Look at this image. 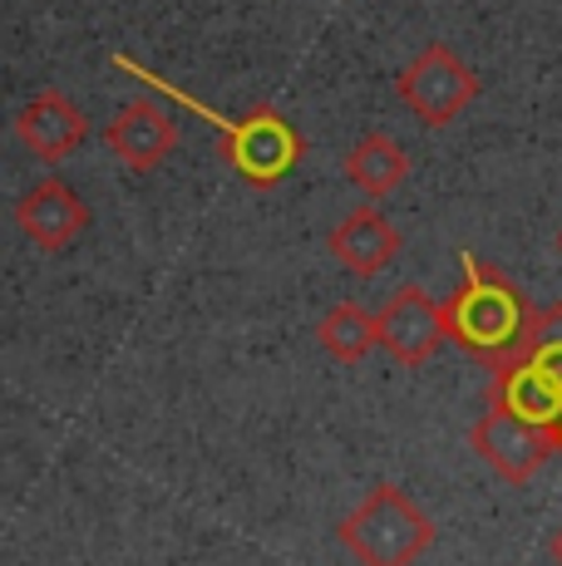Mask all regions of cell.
<instances>
[{"label": "cell", "mask_w": 562, "mask_h": 566, "mask_svg": "<svg viewBox=\"0 0 562 566\" xmlns=\"http://www.w3.org/2000/svg\"><path fill=\"white\" fill-rule=\"evenodd\" d=\"M198 114H208L212 124L222 128L227 163H232L247 182H262L267 188V182H281L301 163V134L277 114V108H252V114L237 118V124L222 114H212V108H198Z\"/></svg>", "instance_id": "5"}, {"label": "cell", "mask_w": 562, "mask_h": 566, "mask_svg": "<svg viewBox=\"0 0 562 566\" xmlns=\"http://www.w3.org/2000/svg\"><path fill=\"white\" fill-rule=\"evenodd\" d=\"M15 222L40 252H64L90 227V207H84V198L64 178H40L35 188L20 192Z\"/></svg>", "instance_id": "7"}, {"label": "cell", "mask_w": 562, "mask_h": 566, "mask_svg": "<svg viewBox=\"0 0 562 566\" xmlns=\"http://www.w3.org/2000/svg\"><path fill=\"white\" fill-rule=\"evenodd\" d=\"M395 252H399V232L391 217L375 212V207H355L351 217L336 222V232H331V256H336L345 271H355V276H381L395 261Z\"/></svg>", "instance_id": "10"}, {"label": "cell", "mask_w": 562, "mask_h": 566, "mask_svg": "<svg viewBox=\"0 0 562 566\" xmlns=\"http://www.w3.org/2000/svg\"><path fill=\"white\" fill-rule=\"evenodd\" d=\"M445 325L459 345H469L473 355L499 360V350H513L528 331V306L513 291V281H503L493 266L464 256V286L445 301Z\"/></svg>", "instance_id": "1"}, {"label": "cell", "mask_w": 562, "mask_h": 566, "mask_svg": "<svg viewBox=\"0 0 562 566\" xmlns=\"http://www.w3.org/2000/svg\"><path fill=\"white\" fill-rule=\"evenodd\" d=\"M345 178H351L355 192H365L371 202L391 198L399 182L409 178V154L391 134H365V138H355L351 154H345Z\"/></svg>", "instance_id": "11"}, {"label": "cell", "mask_w": 562, "mask_h": 566, "mask_svg": "<svg viewBox=\"0 0 562 566\" xmlns=\"http://www.w3.org/2000/svg\"><path fill=\"white\" fill-rule=\"evenodd\" d=\"M558 242H562V237H558Z\"/></svg>", "instance_id": "16"}, {"label": "cell", "mask_w": 562, "mask_h": 566, "mask_svg": "<svg viewBox=\"0 0 562 566\" xmlns=\"http://www.w3.org/2000/svg\"><path fill=\"white\" fill-rule=\"evenodd\" d=\"M548 552H553V557H558V562H562V527H558V532H553V542H548Z\"/></svg>", "instance_id": "14"}, {"label": "cell", "mask_w": 562, "mask_h": 566, "mask_svg": "<svg viewBox=\"0 0 562 566\" xmlns=\"http://www.w3.org/2000/svg\"><path fill=\"white\" fill-rule=\"evenodd\" d=\"M558 449H562V419H558Z\"/></svg>", "instance_id": "15"}, {"label": "cell", "mask_w": 562, "mask_h": 566, "mask_svg": "<svg viewBox=\"0 0 562 566\" xmlns=\"http://www.w3.org/2000/svg\"><path fill=\"white\" fill-rule=\"evenodd\" d=\"M395 94L425 128H445L479 99V74L459 60L449 45H425L405 70L395 74Z\"/></svg>", "instance_id": "3"}, {"label": "cell", "mask_w": 562, "mask_h": 566, "mask_svg": "<svg viewBox=\"0 0 562 566\" xmlns=\"http://www.w3.org/2000/svg\"><path fill=\"white\" fill-rule=\"evenodd\" d=\"M375 315H381V350L395 365H425L435 355V345L449 335L445 301H435L419 286H399L385 301V311H375Z\"/></svg>", "instance_id": "6"}, {"label": "cell", "mask_w": 562, "mask_h": 566, "mask_svg": "<svg viewBox=\"0 0 562 566\" xmlns=\"http://www.w3.org/2000/svg\"><path fill=\"white\" fill-rule=\"evenodd\" d=\"M15 134L40 163H64L90 138V118L80 114V104H74L70 94L45 90L15 114Z\"/></svg>", "instance_id": "9"}, {"label": "cell", "mask_w": 562, "mask_h": 566, "mask_svg": "<svg viewBox=\"0 0 562 566\" xmlns=\"http://www.w3.org/2000/svg\"><path fill=\"white\" fill-rule=\"evenodd\" d=\"M499 399H508V405H513L518 413H528L533 423H553L558 429V419H562V395L533 360H518L513 369H503Z\"/></svg>", "instance_id": "13"}, {"label": "cell", "mask_w": 562, "mask_h": 566, "mask_svg": "<svg viewBox=\"0 0 562 566\" xmlns=\"http://www.w3.org/2000/svg\"><path fill=\"white\" fill-rule=\"evenodd\" d=\"M316 340L326 345L341 365H355L361 355L381 350V315H371L365 306H355V301H341V306H331L321 315Z\"/></svg>", "instance_id": "12"}, {"label": "cell", "mask_w": 562, "mask_h": 566, "mask_svg": "<svg viewBox=\"0 0 562 566\" xmlns=\"http://www.w3.org/2000/svg\"><path fill=\"white\" fill-rule=\"evenodd\" d=\"M469 443L499 478H508V483H528V478L548 463V453L558 449V429L553 423H533L528 413H518L508 399L493 395V405L483 409L479 423H473Z\"/></svg>", "instance_id": "4"}, {"label": "cell", "mask_w": 562, "mask_h": 566, "mask_svg": "<svg viewBox=\"0 0 562 566\" xmlns=\"http://www.w3.org/2000/svg\"><path fill=\"white\" fill-rule=\"evenodd\" d=\"M104 148L134 172L158 168L173 148H178V124L164 104L154 99H134L104 124Z\"/></svg>", "instance_id": "8"}, {"label": "cell", "mask_w": 562, "mask_h": 566, "mask_svg": "<svg viewBox=\"0 0 562 566\" xmlns=\"http://www.w3.org/2000/svg\"><path fill=\"white\" fill-rule=\"evenodd\" d=\"M341 542L351 547V557H361L365 566H415L419 552L435 542V527H429V517L415 507V497L381 483L341 522Z\"/></svg>", "instance_id": "2"}]
</instances>
